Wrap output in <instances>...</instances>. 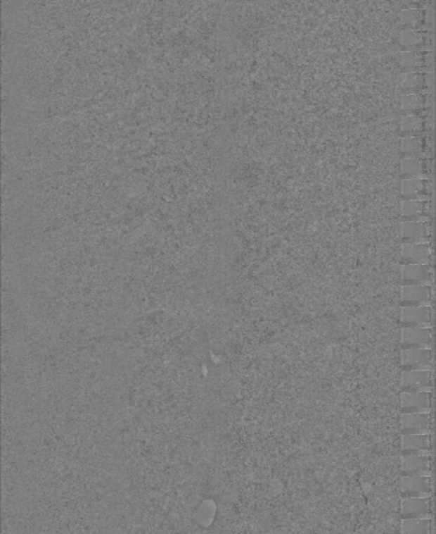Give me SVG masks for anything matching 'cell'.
<instances>
[{"mask_svg":"<svg viewBox=\"0 0 436 534\" xmlns=\"http://www.w3.org/2000/svg\"><path fill=\"white\" fill-rule=\"evenodd\" d=\"M401 534H432V519L402 520Z\"/></svg>","mask_w":436,"mask_h":534,"instance_id":"cell-14","label":"cell"},{"mask_svg":"<svg viewBox=\"0 0 436 534\" xmlns=\"http://www.w3.org/2000/svg\"><path fill=\"white\" fill-rule=\"evenodd\" d=\"M402 257L409 264H424L430 257V251L424 243H405L402 247Z\"/></svg>","mask_w":436,"mask_h":534,"instance_id":"cell-13","label":"cell"},{"mask_svg":"<svg viewBox=\"0 0 436 534\" xmlns=\"http://www.w3.org/2000/svg\"><path fill=\"white\" fill-rule=\"evenodd\" d=\"M432 501L430 498H406L401 503L402 520L431 519Z\"/></svg>","mask_w":436,"mask_h":534,"instance_id":"cell-6","label":"cell"},{"mask_svg":"<svg viewBox=\"0 0 436 534\" xmlns=\"http://www.w3.org/2000/svg\"><path fill=\"white\" fill-rule=\"evenodd\" d=\"M432 320V309L430 306H412L403 307L401 310L400 321L409 328H427Z\"/></svg>","mask_w":436,"mask_h":534,"instance_id":"cell-7","label":"cell"},{"mask_svg":"<svg viewBox=\"0 0 436 534\" xmlns=\"http://www.w3.org/2000/svg\"><path fill=\"white\" fill-rule=\"evenodd\" d=\"M432 351L431 349H406L401 353V364L406 371H430Z\"/></svg>","mask_w":436,"mask_h":534,"instance_id":"cell-5","label":"cell"},{"mask_svg":"<svg viewBox=\"0 0 436 534\" xmlns=\"http://www.w3.org/2000/svg\"><path fill=\"white\" fill-rule=\"evenodd\" d=\"M424 209V203L421 201H406L402 204V214L404 216H416Z\"/></svg>","mask_w":436,"mask_h":534,"instance_id":"cell-18","label":"cell"},{"mask_svg":"<svg viewBox=\"0 0 436 534\" xmlns=\"http://www.w3.org/2000/svg\"><path fill=\"white\" fill-rule=\"evenodd\" d=\"M423 188H424V182L422 180H406V181H403L401 183V191L404 195L416 194V193L422 191Z\"/></svg>","mask_w":436,"mask_h":534,"instance_id":"cell-16","label":"cell"},{"mask_svg":"<svg viewBox=\"0 0 436 534\" xmlns=\"http://www.w3.org/2000/svg\"><path fill=\"white\" fill-rule=\"evenodd\" d=\"M401 494L406 498H430L432 494V477L404 476L401 479Z\"/></svg>","mask_w":436,"mask_h":534,"instance_id":"cell-1","label":"cell"},{"mask_svg":"<svg viewBox=\"0 0 436 534\" xmlns=\"http://www.w3.org/2000/svg\"><path fill=\"white\" fill-rule=\"evenodd\" d=\"M430 371H404L401 375L400 385L406 392H431Z\"/></svg>","mask_w":436,"mask_h":534,"instance_id":"cell-8","label":"cell"},{"mask_svg":"<svg viewBox=\"0 0 436 534\" xmlns=\"http://www.w3.org/2000/svg\"><path fill=\"white\" fill-rule=\"evenodd\" d=\"M401 279L407 285H422L431 280V271L425 264H404L401 266Z\"/></svg>","mask_w":436,"mask_h":534,"instance_id":"cell-12","label":"cell"},{"mask_svg":"<svg viewBox=\"0 0 436 534\" xmlns=\"http://www.w3.org/2000/svg\"><path fill=\"white\" fill-rule=\"evenodd\" d=\"M418 97H403L402 106L404 108H413L418 106Z\"/></svg>","mask_w":436,"mask_h":534,"instance_id":"cell-21","label":"cell"},{"mask_svg":"<svg viewBox=\"0 0 436 534\" xmlns=\"http://www.w3.org/2000/svg\"><path fill=\"white\" fill-rule=\"evenodd\" d=\"M401 344L406 349H431L432 335L429 328H404L401 331Z\"/></svg>","mask_w":436,"mask_h":534,"instance_id":"cell-4","label":"cell"},{"mask_svg":"<svg viewBox=\"0 0 436 534\" xmlns=\"http://www.w3.org/2000/svg\"><path fill=\"white\" fill-rule=\"evenodd\" d=\"M403 41H404L403 43H406V44H414L418 42V36L414 32H404Z\"/></svg>","mask_w":436,"mask_h":534,"instance_id":"cell-22","label":"cell"},{"mask_svg":"<svg viewBox=\"0 0 436 534\" xmlns=\"http://www.w3.org/2000/svg\"><path fill=\"white\" fill-rule=\"evenodd\" d=\"M420 128V119L416 118V117H409L403 121L402 129L405 131H414V130H418Z\"/></svg>","mask_w":436,"mask_h":534,"instance_id":"cell-20","label":"cell"},{"mask_svg":"<svg viewBox=\"0 0 436 534\" xmlns=\"http://www.w3.org/2000/svg\"><path fill=\"white\" fill-rule=\"evenodd\" d=\"M401 235L409 243H422L426 237V229L418 221H405L401 225Z\"/></svg>","mask_w":436,"mask_h":534,"instance_id":"cell-15","label":"cell"},{"mask_svg":"<svg viewBox=\"0 0 436 534\" xmlns=\"http://www.w3.org/2000/svg\"><path fill=\"white\" fill-rule=\"evenodd\" d=\"M430 404V392H404L401 394L403 414H429Z\"/></svg>","mask_w":436,"mask_h":534,"instance_id":"cell-2","label":"cell"},{"mask_svg":"<svg viewBox=\"0 0 436 534\" xmlns=\"http://www.w3.org/2000/svg\"><path fill=\"white\" fill-rule=\"evenodd\" d=\"M401 171H402L403 175L416 177L422 171L420 161L416 159L403 160L401 163Z\"/></svg>","mask_w":436,"mask_h":534,"instance_id":"cell-17","label":"cell"},{"mask_svg":"<svg viewBox=\"0 0 436 534\" xmlns=\"http://www.w3.org/2000/svg\"><path fill=\"white\" fill-rule=\"evenodd\" d=\"M432 290L427 285H405L401 288L400 299L404 307L430 305Z\"/></svg>","mask_w":436,"mask_h":534,"instance_id":"cell-9","label":"cell"},{"mask_svg":"<svg viewBox=\"0 0 436 534\" xmlns=\"http://www.w3.org/2000/svg\"><path fill=\"white\" fill-rule=\"evenodd\" d=\"M400 442L405 455L430 456V434H405L401 435Z\"/></svg>","mask_w":436,"mask_h":534,"instance_id":"cell-3","label":"cell"},{"mask_svg":"<svg viewBox=\"0 0 436 534\" xmlns=\"http://www.w3.org/2000/svg\"><path fill=\"white\" fill-rule=\"evenodd\" d=\"M430 414H403L401 416V432L405 434H429Z\"/></svg>","mask_w":436,"mask_h":534,"instance_id":"cell-10","label":"cell"},{"mask_svg":"<svg viewBox=\"0 0 436 534\" xmlns=\"http://www.w3.org/2000/svg\"><path fill=\"white\" fill-rule=\"evenodd\" d=\"M421 140L418 138H406L402 141L401 149L402 151H418L421 149Z\"/></svg>","mask_w":436,"mask_h":534,"instance_id":"cell-19","label":"cell"},{"mask_svg":"<svg viewBox=\"0 0 436 534\" xmlns=\"http://www.w3.org/2000/svg\"><path fill=\"white\" fill-rule=\"evenodd\" d=\"M430 456L405 455L401 459L404 476H430Z\"/></svg>","mask_w":436,"mask_h":534,"instance_id":"cell-11","label":"cell"}]
</instances>
